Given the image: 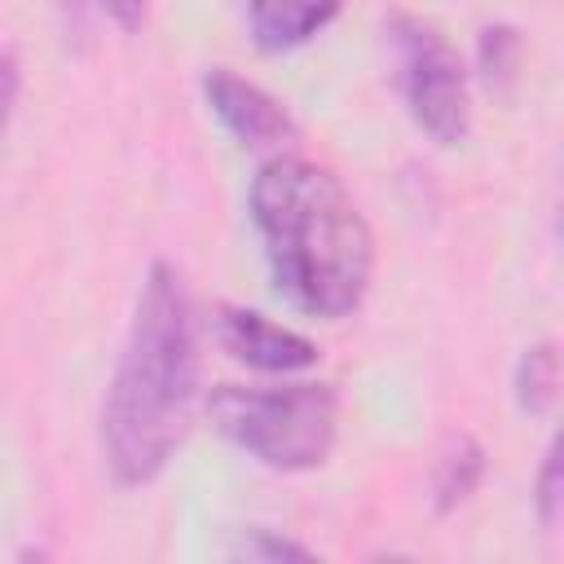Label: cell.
Segmentation results:
<instances>
[{
  "label": "cell",
  "instance_id": "cell-1",
  "mask_svg": "<svg viewBox=\"0 0 564 564\" xmlns=\"http://www.w3.org/2000/svg\"><path fill=\"white\" fill-rule=\"evenodd\" d=\"M198 401L194 300L176 264L154 260L101 401V463L115 485H150L189 432Z\"/></svg>",
  "mask_w": 564,
  "mask_h": 564
},
{
  "label": "cell",
  "instance_id": "cell-2",
  "mask_svg": "<svg viewBox=\"0 0 564 564\" xmlns=\"http://www.w3.org/2000/svg\"><path fill=\"white\" fill-rule=\"evenodd\" d=\"M278 291L313 317H348L375 273V234L348 185L300 154L260 163L247 189Z\"/></svg>",
  "mask_w": 564,
  "mask_h": 564
},
{
  "label": "cell",
  "instance_id": "cell-3",
  "mask_svg": "<svg viewBox=\"0 0 564 564\" xmlns=\"http://www.w3.org/2000/svg\"><path fill=\"white\" fill-rule=\"evenodd\" d=\"M207 414L247 458L269 471L322 467L339 432V397L330 383L242 388L220 383L207 397Z\"/></svg>",
  "mask_w": 564,
  "mask_h": 564
},
{
  "label": "cell",
  "instance_id": "cell-4",
  "mask_svg": "<svg viewBox=\"0 0 564 564\" xmlns=\"http://www.w3.org/2000/svg\"><path fill=\"white\" fill-rule=\"evenodd\" d=\"M392 57H397V88L401 101L423 137L436 145H458L471 123L467 101V66L458 48L423 18L397 13L392 26Z\"/></svg>",
  "mask_w": 564,
  "mask_h": 564
},
{
  "label": "cell",
  "instance_id": "cell-5",
  "mask_svg": "<svg viewBox=\"0 0 564 564\" xmlns=\"http://www.w3.org/2000/svg\"><path fill=\"white\" fill-rule=\"evenodd\" d=\"M203 101H207V110L225 123V132L238 137V141L251 145V150L286 145V141L295 137L291 110H286L273 93H264L260 84L242 79V75L229 70V66L203 70Z\"/></svg>",
  "mask_w": 564,
  "mask_h": 564
},
{
  "label": "cell",
  "instance_id": "cell-6",
  "mask_svg": "<svg viewBox=\"0 0 564 564\" xmlns=\"http://www.w3.org/2000/svg\"><path fill=\"white\" fill-rule=\"evenodd\" d=\"M220 344L251 370H264V375H300L308 366H317V344L256 308H238V304H225L220 308Z\"/></svg>",
  "mask_w": 564,
  "mask_h": 564
},
{
  "label": "cell",
  "instance_id": "cell-7",
  "mask_svg": "<svg viewBox=\"0 0 564 564\" xmlns=\"http://www.w3.org/2000/svg\"><path fill=\"white\" fill-rule=\"evenodd\" d=\"M339 4L344 0H251L247 26L264 53H286L308 44L339 13Z\"/></svg>",
  "mask_w": 564,
  "mask_h": 564
},
{
  "label": "cell",
  "instance_id": "cell-8",
  "mask_svg": "<svg viewBox=\"0 0 564 564\" xmlns=\"http://www.w3.org/2000/svg\"><path fill=\"white\" fill-rule=\"evenodd\" d=\"M485 480V445L471 436V432H454L441 454H436V467H432V511L436 516H449L458 511L463 502H471V494L480 489Z\"/></svg>",
  "mask_w": 564,
  "mask_h": 564
},
{
  "label": "cell",
  "instance_id": "cell-9",
  "mask_svg": "<svg viewBox=\"0 0 564 564\" xmlns=\"http://www.w3.org/2000/svg\"><path fill=\"white\" fill-rule=\"evenodd\" d=\"M511 392H516V405L524 414H546L555 405V392H560V352L551 339H538L520 352L516 370H511Z\"/></svg>",
  "mask_w": 564,
  "mask_h": 564
},
{
  "label": "cell",
  "instance_id": "cell-10",
  "mask_svg": "<svg viewBox=\"0 0 564 564\" xmlns=\"http://www.w3.org/2000/svg\"><path fill=\"white\" fill-rule=\"evenodd\" d=\"M520 53H524V44H520V31L516 26H507V22L480 26V35H476V66H480V75H485L489 88H502V84L516 79Z\"/></svg>",
  "mask_w": 564,
  "mask_h": 564
},
{
  "label": "cell",
  "instance_id": "cell-11",
  "mask_svg": "<svg viewBox=\"0 0 564 564\" xmlns=\"http://www.w3.org/2000/svg\"><path fill=\"white\" fill-rule=\"evenodd\" d=\"M229 555H234V560H313V551H308L304 542H295V538H286V533H273V529H264V524L242 529V538L229 546Z\"/></svg>",
  "mask_w": 564,
  "mask_h": 564
},
{
  "label": "cell",
  "instance_id": "cell-12",
  "mask_svg": "<svg viewBox=\"0 0 564 564\" xmlns=\"http://www.w3.org/2000/svg\"><path fill=\"white\" fill-rule=\"evenodd\" d=\"M560 507H564V476H560V441H551V445H546V454H542L538 480H533V511H538V524H542V529H555V524H560Z\"/></svg>",
  "mask_w": 564,
  "mask_h": 564
},
{
  "label": "cell",
  "instance_id": "cell-13",
  "mask_svg": "<svg viewBox=\"0 0 564 564\" xmlns=\"http://www.w3.org/2000/svg\"><path fill=\"white\" fill-rule=\"evenodd\" d=\"M18 93H22V62L13 48H0V137L13 119V106H18Z\"/></svg>",
  "mask_w": 564,
  "mask_h": 564
},
{
  "label": "cell",
  "instance_id": "cell-14",
  "mask_svg": "<svg viewBox=\"0 0 564 564\" xmlns=\"http://www.w3.org/2000/svg\"><path fill=\"white\" fill-rule=\"evenodd\" d=\"M101 9L110 13V22H115V26H123V31H137V26L145 22V9H150V0H101Z\"/></svg>",
  "mask_w": 564,
  "mask_h": 564
}]
</instances>
